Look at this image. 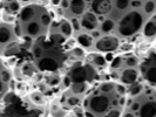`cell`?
<instances>
[{
	"instance_id": "cell-7",
	"label": "cell",
	"mask_w": 156,
	"mask_h": 117,
	"mask_svg": "<svg viewBox=\"0 0 156 117\" xmlns=\"http://www.w3.org/2000/svg\"><path fill=\"white\" fill-rule=\"evenodd\" d=\"M156 15L154 14L153 16H150L148 20L146 21V23L143 25V28L141 32V36L147 41V43L149 45H154L155 41V35H156Z\"/></svg>"
},
{
	"instance_id": "cell-5",
	"label": "cell",
	"mask_w": 156,
	"mask_h": 117,
	"mask_svg": "<svg viewBox=\"0 0 156 117\" xmlns=\"http://www.w3.org/2000/svg\"><path fill=\"white\" fill-rule=\"evenodd\" d=\"M14 74L11 63L0 56V112L16 96Z\"/></svg>"
},
{
	"instance_id": "cell-8",
	"label": "cell",
	"mask_w": 156,
	"mask_h": 117,
	"mask_svg": "<svg viewBox=\"0 0 156 117\" xmlns=\"http://www.w3.org/2000/svg\"><path fill=\"white\" fill-rule=\"evenodd\" d=\"M2 20V15H1V11H0V21Z\"/></svg>"
},
{
	"instance_id": "cell-2",
	"label": "cell",
	"mask_w": 156,
	"mask_h": 117,
	"mask_svg": "<svg viewBox=\"0 0 156 117\" xmlns=\"http://www.w3.org/2000/svg\"><path fill=\"white\" fill-rule=\"evenodd\" d=\"M56 15L46 1H35L21 5L13 19V26L19 39L27 46L51 31Z\"/></svg>"
},
{
	"instance_id": "cell-6",
	"label": "cell",
	"mask_w": 156,
	"mask_h": 117,
	"mask_svg": "<svg viewBox=\"0 0 156 117\" xmlns=\"http://www.w3.org/2000/svg\"><path fill=\"white\" fill-rule=\"evenodd\" d=\"M141 80L149 86L155 87L156 84V57H155V49L154 46L150 47V49L147 50L146 56L141 57L140 64Z\"/></svg>"
},
{
	"instance_id": "cell-4",
	"label": "cell",
	"mask_w": 156,
	"mask_h": 117,
	"mask_svg": "<svg viewBox=\"0 0 156 117\" xmlns=\"http://www.w3.org/2000/svg\"><path fill=\"white\" fill-rule=\"evenodd\" d=\"M28 48L16 35L13 22L0 21V56L8 62L27 56Z\"/></svg>"
},
{
	"instance_id": "cell-1",
	"label": "cell",
	"mask_w": 156,
	"mask_h": 117,
	"mask_svg": "<svg viewBox=\"0 0 156 117\" xmlns=\"http://www.w3.org/2000/svg\"><path fill=\"white\" fill-rule=\"evenodd\" d=\"M127 97V87L112 78L105 77L95 82L81 103L83 116H121Z\"/></svg>"
},
{
	"instance_id": "cell-3",
	"label": "cell",
	"mask_w": 156,
	"mask_h": 117,
	"mask_svg": "<svg viewBox=\"0 0 156 117\" xmlns=\"http://www.w3.org/2000/svg\"><path fill=\"white\" fill-rule=\"evenodd\" d=\"M155 87L139 81L127 87V97L121 116L150 117L156 115Z\"/></svg>"
}]
</instances>
